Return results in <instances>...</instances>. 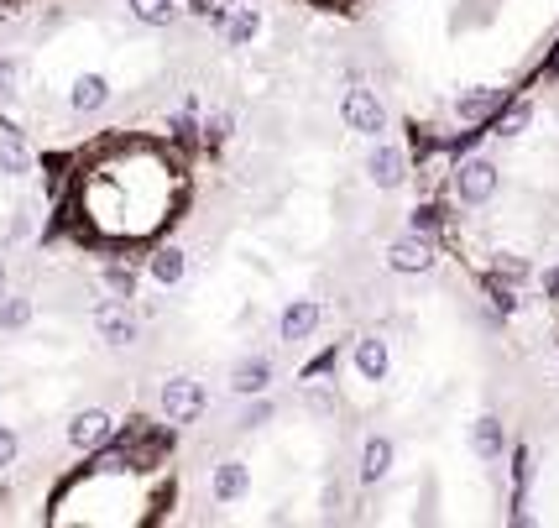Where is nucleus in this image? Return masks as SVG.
Here are the masks:
<instances>
[{"label":"nucleus","mask_w":559,"mask_h":528,"mask_svg":"<svg viewBox=\"0 0 559 528\" xmlns=\"http://www.w3.org/2000/svg\"><path fill=\"white\" fill-rule=\"evenodd\" d=\"M450 189L460 204H471V210H481V204H492L497 189H502V168L492 163V157H460L455 173H450Z\"/></svg>","instance_id":"f257e3e1"},{"label":"nucleus","mask_w":559,"mask_h":528,"mask_svg":"<svg viewBox=\"0 0 559 528\" xmlns=\"http://www.w3.org/2000/svg\"><path fill=\"white\" fill-rule=\"evenodd\" d=\"M204 408H209V393H204L199 377L178 372V377L162 382V413H168V424H199Z\"/></svg>","instance_id":"f03ea898"},{"label":"nucleus","mask_w":559,"mask_h":528,"mask_svg":"<svg viewBox=\"0 0 559 528\" xmlns=\"http://www.w3.org/2000/svg\"><path fill=\"white\" fill-rule=\"evenodd\" d=\"M340 121L351 126L356 136H371V142H377V136L387 131V105L377 100V89L351 84V89H345V100H340Z\"/></svg>","instance_id":"7ed1b4c3"},{"label":"nucleus","mask_w":559,"mask_h":528,"mask_svg":"<svg viewBox=\"0 0 559 528\" xmlns=\"http://www.w3.org/2000/svg\"><path fill=\"white\" fill-rule=\"evenodd\" d=\"M507 100H512V89H502V84H476V89H460V95H455V116L465 126H486Z\"/></svg>","instance_id":"20e7f679"},{"label":"nucleus","mask_w":559,"mask_h":528,"mask_svg":"<svg viewBox=\"0 0 559 528\" xmlns=\"http://www.w3.org/2000/svg\"><path fill=\"white\" fill-rule=\"evenodd\" d=\"M434 262H439V246H434V236H418V231H408V236H398V241L387 246V267H392V272H408V278H413V272H429Z\"/></svg>","instance_id":"39448f33"},{"label":"nucleus","mask_w":559,"mask_h":528,"mask_svg":"<svg viewBox=\"0 0 559 528\" xmlns=\"http://www.w3.org/2000/svg\"><path fill=\"white\" fill-rule=\"evenodd\" d=\"M366 178L377 183V189H403L408 183V152L398 142H382L377 136V147H371V157H366Z\"/></svg>","instance_id":"423d86ee"},{"label":"nucleus","mask_w":559,"mask_h":528,"mask_svg":"<svg viewBox=\"0 0 559 528\" xmlns=\"http://www.w3.org/2000/svg\"><path fill=\"white\" fill-rule=\"evenodd\" d=\"M319 325H324L319 298H293V304L283 309V319H277V335H283L288 346H304V340H314Z\"/></svg>","instance_id":"0eeeda50"},{"label":"nucleus","mask_w":559,"mask_h":528,"mask_svg":"<svg viewBox=\"0 0 559 528\" xmlns=\"http://www.w3.org/2000/svg\"><path fill=\"white\" fill-rule=\"evenodd\" d=\"M110 440H115V419L105 408L74 413V424H68V445H74V450H105Z\"/></svg>","instance_id":"6e6552de"},{"label":"nucleus","mask_w":559,"mask_h":528,"mask_svg":"<svg viewBox=\"0 0 559 528\" xmlns=\"http://www.w3.org/2000/svg\"><path fill=\"white\" fill-rule=\"evenodd\" d=\"M351 366H356V377H361V382H387V372H392V351H387V340H382V335H356V346H351Z\"/></svg>","instance_id":"1a4fd4ad"},{"label":"nucleus","mask_w":559,"mask_h":528,"mask_svg":"<svg viewBox=\"0 0 559 528\" xmlns=\"http://www.w3.org/2000/svg\"><path fill=\"white\" fill-rule=\"evenodd\" d=\"M267 387H272V361H267V356H241L236 366H230V393L262 398Z\"/></svg>","instance_id":"9d476101"},{"label":"nucleus","mask_w":559,"mask_h":528,"mask_svg":"<svg viewBox=\"0 0 559 528\" xmlns=\"http://www.w3.org/2000/svg\"><path fill=\"white\" fill-rule=\"evenodd\" d=\"M392 461H398V445H392L387 434H371V440L361 445V481H366V487L387 481L392 476Z\"/></svg>","instance_id":"9b49d317"},{"label":"nucleus","mask_w":559,"mask_h":528,"mask_svg":"<svg viewBox=\"0 0 559 528\" xmlns=\"http://www.w3.org/2000/svg\"><path fill=\"white\" fill-rule=\"evenodd\" d=\"M471 450L481 455L486 466H492V461H502V455H507V424L497 419V413H481V419L471 424Z\"/></svg>","instance_id":"f8f14e48"},{"label":"nucleus","mask_w":559,"mask_h":528,"mask_svg":"<svg viewBox=\"0 0 559 528\" xmlns=\"http://www.w3.org/2000/svg\"><path fill=\"white\" fill-rule=\"evenodd\" d=\"M95 335L105 346H136V319L121 304H100L95 309Z\"/></svg>","instance_id":"ddd939ff"},{"label":"nucleus","mask_w":559,"mask_h":528,"mask_svg":"<svg viewBox=\"0 0 559 528\" xmlns=\"http://www.w3.org/2000/svg\"><path fill=\"white\" fill-rule=\"evenodd\" d=\"M209 492H215V502H241L251 492V471L246 461H220L215 476H209Z\"/></svg>","instance_id":"4468645a"},{"label":"nucleus","mask_w":559,"mask_h":528,"mask_svg":"<svg viewBox=\"0 0 559 528\" xmlns=\"http://www.w3.org/2000/svg\"><path fill=\"white\" fill-rule=\"evenodd\" d=\"M533 126V100H507L492 121H486V136H502V142H512V136H523Z\"/></svg>","instance_id":"2eb2a0df"},{"label":"nucleus","mask_w":559,"mask_h":528,"mask_svg":"<svg viewBox=\"0 0 559 528\" xmlns=\"http://www.w3.org/2000/svg\"><path fill=\"white\" fill-rule=\"evenodd\" d=\"M105 100H110L105 74H79L74 89H68V105H74L79 116H95V110H105Z\"/></svg>","instance_id":"dca6fc26"},{"label":"nucleus","mask_w":559,"mask_h":528,"mask_svg":"<svg viewBox=\"0 0 559 528\" xmlns=\"http://www.w3.org/2000/svg\"><path fill=\"white\" fill-rule=\"evenodd\" d=\"M152 278H157L162 288L183 283V278H189V251H183V246H162V251H152Z\"/></svg>","instance_id":"f3484780"},{"label":"nucleus","mask_w":559,"mask_h":528,"mask_svg":"<svg viewBox=\"0 0 559 528\" xmlns=\"http://www.w3.org/2000/svg\"><path fill=\"white\" fill-rule=\"evenodd\" d=\"M256 32H262V16H256L251 6H236L225 16V42H230V48H251Z\"/></svg>","instance_id":"a211bd4d"},{"label":"nucleus","mask_w":559,"mask_h":528,"mask_svg":"<svg viewBox=\"0 0 559 528\" xmlns=\"http://www.w3.org/2000/svg\"><path fill=\"white\" fill-rule=\"evenodd\" d=\"M131 16L147 27H173L178 21V0H131Z\"/></svg>","instance_id":"6ab92c4d"},{"label":"nucleus","mask_w":559,"mask_h":528,"mask_svg":"<svg viewBox=\"0 0 559 528\" xmlns=\"http://www.w3.org/2000/svg\"><path fill=\"white\" fill-rule=\"evenodd\" d=\"M445 204H434V199H424V204H418V210L408 215V231H418V236H439V231H445Z\"/></svg>","instance_id":"aec40b11"},{"label":"nucleus","mask_w":559,"mask_h":528,"mask_svg":"<svg viewBox=\"0 0 559 528\" xmlns=\"http://www.w3.org/2000/svg\"><path fill=\"white\" fill-rule=\"evenodd\" d=\"M32 325V298H6L0 293V330H27Z\"/></svg>","instance_id":"412c9836"},{"label":"nucleus","mask_w":559,"mask_h":528,"mask_svg":"<svg viewBox=\"0 0 559 528\" xmlns=\"http://www.w3.org/2000/svg\"><path fill=\"white\" fill-rule=\"evenodd\" d=\"M0 173H27V147L16 142V131H0Z\"/></svg>","instance_id":"4be33fe9"},{"label":"nucleus","mask_w":559,"mask_h":528,"mask_svg":"<svg viewBox=\"0 0 559 528\" xmlns=\"http://www.w3.org/2000/svg\"><path fill=\"white\" fill-rule=\"evenodd\" d=\"M486 298H492V309H497V314H518V288H512V283H502L497 272H492V278H486Z\"/></svg>","instance_id":"5701e85b"},{"label":"nucleus","mask_w":559,"mask_h":528,"mask_svg":"<svg viewBox=\"0 0 559 528\" xmlns=\"http://www.w3.org/2000/svg\"><path fill=\"white\" fill-rule=\"evenodd\" d=\"M492 272H497V278H502V283H512V288H518V283H528V278H533V267H528L523 257H512V251H502V257H497V267H492Z\"/></svg>","instance_id":"b1692460"},{"label":"nucleus","mask_w":559,"mask_h":528,"mask_svg":"<svg viewBox=\"0 0 559 528\" xmlns=\"http://www.w3.org/2000/svg\"><path fill=\"white\" fill-rule=\"evenodd\" d=\"M16 89H21V63L16 58H0V105L16 100Z\"/></svg>","instance_id":"393cba45"},{"label":"nucleus","mask_w":559,"mask_h":528,"mask_svg":"<svg viewBox=\"0 0 559 528\" xmlns=\"http://www.w3.org/2000/svg\"><path fill=\"white\" fill-rule=\"evenodd\" d=\"M272 413H277V403H272V398H256V403L246 408V419H241V429H262V424L272 419Z\"/></svg>","instance_id":"a878e982"},{"label":"nucleus","mask_w":559,"mask_h":528,"mask_svg":"<svg viewBox=\"0 0 559 528\" xmlns=\"http://www.w3.org/2000/svg\"><path fill=\"white\" fill-rule=\"evenodd\" d=\"M105 288H110L115 298H131L136 283H131V272H126V267H110V272H105Z\"/></svg>","instance_id":"bb28decb"},{"label":"nucleus","mask_w":559,"mask_h":528,"mask_svg":"<svg viewBox=\"0 0 559 528\" xmlns=\"http://www.w3.org/2000/svg\"><path fill=\"white\" fill-rule=\"evenodd\" d=\"M304 403H309L314 413H330V408H335V393H330V387H319V382H309V393H304Z\"/></svg>","instance_id":"cd10ccee"},{"label":"nucleus","mask_w":559,"mask_h":528,"mask_svg":"<svg viewBox=\"0 0 559 528\" xmlns=\"http://www.w3.org/2000/svg\"><path fill=\"white\" fill-rule=\"evenodd\" d=\"M335 361H340V351H324L319 361H309V366H304V382H314V377H330V372H335Z\"/></svg>","instance_id":"c85d7f7f"},{"label":"nucleus","mask_w":559,"mask_h":528,"mask_svg":"<svg viewBox=\"0 0 559 528\" xmlns=\"http://www.w3.org/2000/svg\"><path fill=\"white\" fill-rule=\"evenodd\" d=\"M16 450H21V445H16V434H11V424H0V471H6V466L16 461Z\"/></svg>","instance_id":"c756f323"},{"label":"nucleus","mask_w":559,"mask_h":528,"mask_svg":"<svg viewBox=\"0 0 559 528\" xmlns=\"http://www.w3.org/2000/svg\"><path fill=\"white\" fill-rule=\"evenodd\" d=\"M204 131H209V142H215V147H220V142H225V136H230V116H215V121H209Z\"/></svg>","instance_id":"7c9ffc66"},{"label":"nucleus","mask_w":559,"mask_h":528,"mask_svg":"<svg viewBox=\"0 0 559 528\" xmlns=\"http://www.w3.org/2000/svg\"><path fill=\"white\" fill-rule=\"evenodd\" d=\"M0 293H6V267H0Z\"/></svg>","instance_id":"2f4dec72"}]
</instances>
